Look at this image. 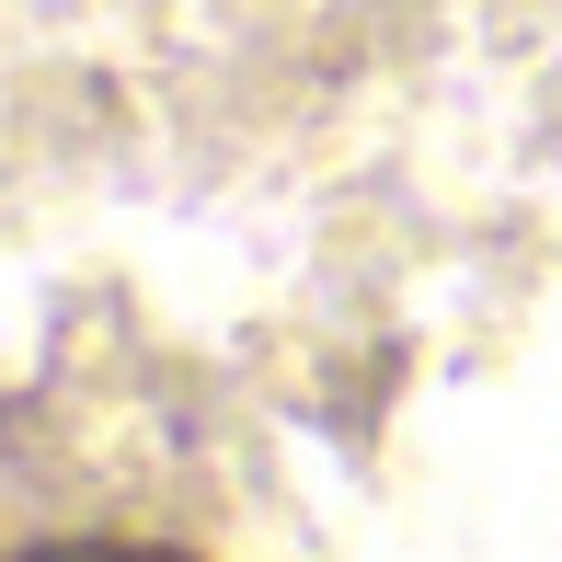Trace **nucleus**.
I'll use <instances>...</instances> for the list:
<instances>
[{
	"instance_id": "nucleus-1",
	"label": "nucleus",
	"mask_w": 562,
	"mask_h": 562,
	"mask_svg": "<svg viewBox=\"0 0 562 562\" xmlns=\"http://www.w3.org/2000/svg\"><path fill=\"white\" fill-rule=\"evenodd\" d=\"M0 562H207L172 528H115V517H81V528H23L0 540Z\"/></svg>"
}]
</instances>
